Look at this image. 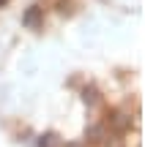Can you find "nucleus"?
Listing matches in <instances>:
<instances>
[{"label": "nucleus", "instance_id": "obj_1", "mask_svg": "<svg viewBox=\"0 0 145 147\" xmlns=\"http://www.w3.org/2000/svg\"><path fill=\"white\" fill-rule=\"evenodd\" d=\"M22 25H25L27 30H38V27L44 25V8L41 5H30V8L22 14Z\"/></svg>", "mask_w": 145, "mask_h": 147}, {"label": "nucleus", "instance_id": "obj_7", "mask_svg": "<svg viewBox=\"0 0 145 147\" xmlns=\"http://www.w3.org/2000/svg\"><path fill=\"white\" fill-rule=\"evenodd\" d=\"M71 147H82V144H71Z\"/></svg>", "mask_w": 145, "mask_h": 147}, {"label": "nucleus", "instance_id": "obj_5", "mask_svg": "<svg viewBox=\"0 0 145 147\" xmlns=\"http://www.w3.org/2000/svg\"><path fill=\"white\" fill-rule=\"evenodd\" d=\"M82 98H85V104H91V106H96L99 101H101V98H99V90H96V87H85Z\"/></svg>", "mask_w": 145, "mask_h": 147}, {"label": "nucleus", "instance_id": "obj_6", "mask_svg": "<svg viewBox=\"0 0 145 147\" xmlns=\"http://www.w3.org/2000/svg\"><path fill=\"white\" fill-rule=\"evenodd\" d=\"M107 147H123V144H120L118 139H112V142H107Z\"/></svg>", "mask_w": 145, "mask_h": 147}, {"label": "nucleus", "instance_id": "obj_3", "mask_svg": "<svg viewBox=\"0 0 145 147\" xmlns=\"http://www.w3.org/2000/svg\"><path fill=\"white\" fill-rule=\"evenodd\" d=\"M85 139H88V142H101V139H104V128L101 125H91L85 131Z\"/></svg>", "mask_w": 145, "mask_h": 147}, {"label": "nucleus", "instance_id": "obj_4", "mask_svg": "<svg viewBox=\"0 0 145 147\" xmlns=\"http://www.w3.org/2000/svg\"><path fill=\"white\" fill-rule=\"evenodd\" d=\"M38 147H60V136L58 134H44L38 139Z\"/></svg>", "mask_w": 145, "mask_h": 147}, {"label": "nucleus", "instance_id": "obj_2", "mask_svg": "<svg viewBox=\"0 0 145 147\" xmlns=\"http://www.w3.org/2000/svg\"><path fill=\"white\" fill-rule=\"evenodd\" d=\"M110 125H112L115 131H126V128L131 125V117H126L123 112H112V115H110Z\"/></svg>", "mask_w": 145, "mask_h": 147}, {"label": "nucleus", "instance_id": "obj_8", "mask_svg": "<svg viewBox=\"0 0 145 147\" xmlns=\"http://www.w3.org/2000/svg\"><path fill=\"white\" fill-rule=\"evenodd\" d=\"M3 3H5V0H0V5H3Z\"/></svg>", "mask_w": 145, "mask_h": 147}]
</instances>
